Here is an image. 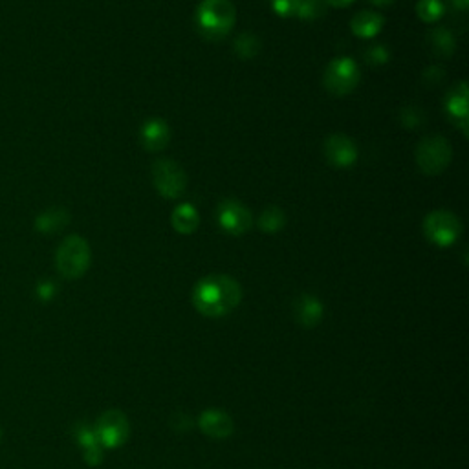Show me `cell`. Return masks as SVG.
I'll return each mask as SVG.
<instances>
[{
    "label": "cell",
    "instance_id": "21",
    "mask_svg": "<svg viewBox=\"0 0 469 469\" xmlns=\"http://www.w3.org/2000/svg\"><path fill=\"white\" fill-rule=\"evenodd\" d=\"M416 14L424 23H436L444 17L445 6L442 0H418Z\"/></svg>",
    "mask_w": 469,
    "mask_h": 469
},
{
    "label": "cell",
    "instance_id": "5",
    "mask_svg": "<svg viewBox=\"0 0 469 469\" xmlns=\"http://www.w3.org/2000/svg\"><path fill=\"white\" fill-rule=\"evenodd\" d=\"M424 233L429 239V243H433L434 246L447 248L458 241L462 233V224L456 215H453L451 211L440 209L425 216Z\"/></svg>",
    "mask_w": 469,
    "mask_h": 469
},
{
    "label": "cell",
    "instance_id": "7",
    "mask_svg": "<svg viewBox=\"0 0 469 469\" xmlns=\"http://www.w3.org/2000/svg\"><path fill=\"white\" fill-rule=\"evenodd\" d=\"M153 184L162 196L175 200L184 195L187 175L182 165L173 160H156L153 164Z\"/></svg>",
    "mask_w": 469,
    "mask_h": 469
},
{
    "label": "cell",
    "instance_id": "9",
    "mask_svg": "<svg viewBox=\"0 0 469 469\" xmlns=\"http://www.w3.org/2000/svg\"><path fill=\"white\" fill-rule=\"evenodd\" d=\"M216 218H218L220 227L225 233L234 234V237L248 233L254 225L252 211L244 204H241L239 200H234V198H225V200L220 202Z\"/></svg>",
    "mask_w": 469,
    "mask_h": 469
},
{
    "label": "cell",
    "instance_id": "16",
    "mask_svg": "<svg viewBox=\"0 0 469 469\" xmlns=\"http://www.w3.org/2000/svg\"><path fill=\"white\" fill-rule=\"evenodd\" d=\"M171 222H173V227L182 233V234H191L196 231L198 224H200V216H198V211L195 205L191 204H180L175 211H173V216H171Z\"/></svg>",
    "mask_w": 469,
    "mask_h": 469
},
{
    "label": "cell",
    "instance_id": "24",
    "mask_svg": "<svg viewBox=\"0 0 469 469\" xmlns=\"http://www.w3.org/2000/svg\"><path fill=\"white\" fill-rule=\"evenodd\" d=\"M301 0H272V8L281 17H297Z\"/></svg>",
    "mask_w": 469,
    "mask_h": 469
},
{
    "label": "cell",
    "instance_id": "30",
    "mask_svg": "<svg viewBox=\"0 0 469 469\" xmlns=\"http://www.w3.org/2000/svg\"><path fill=\"white\" fill-rule=\"evenodd\" d=\"M0 436H3V431H0Z\"/></svg>",
    "mask_w": 469,
    "mask_h": 469
},
{
    "label": "cell",
    "instance_id": "19",
    "mask_svg": "<svg viewBox=\"0 0 469 469\" xmlns=\"http://www.w3.org/2000/svg\"><path fill=\"white\" fill-rule=\"evenodd\" d=\"M429 43H431V48L438 55H444V57H449L454 52V48H456V43H454L453 35L445 28L433 30L429 34Z\"/></svg>",
    "mask_w": 469,
    "mask_h": 469
},
{
    "label": "cell",
    "instance_id": "2",
    "mask_svg": "<svg viewBox=\"0 0 469 469\" xmlns=\"http://www.w3.org/2000/svg\"><path fill=\"white\" fill-rule=\"evenodd\" d=\"M237 12L229 0H202L196 10V26L207 39H224L234 26Z\"/></svg>",
    "mask_w": 469,
    "mask_h": 469
},
{
    "label": "cell",
    "instance_id": "8",
    "mask_svg": "<svg viewBox=\"0 0 469 469\" xmlns=\"http://www.w3.org/2000/svg\"><path fill=\"white\" fill-rule=\"evenodd\" d=\"M94 434L101 445L114 449L124 445L129 440L131 425L127 416L122 411L110 409L97 418Z\"/></svg>",
    "mask_w": 469,
    "mask_h": 469
},
{
    "label": "cell",
    "instance_id": "23",
    "mask_svg": "<svg viewBox=\"0 0 469 469\" xmlns=\"http://www.w3.org/2000/svg\"><path fill=\"white\" fill-rule=\"evenodd\" d=\"M324 14V0H301L297 17L304 21H315Z\"/></svg>",
    "mask_w": 469,
    "mask_h": 469
},
{
    "label": "cell",
    "instance_id": "6",
    "mask_svg": "<svg viewBox=\"0 0 469 469\" xmlns=\"http://www.w3.org/2000/svg\"><path fill=\"white\" fill-rule=\"evenodd\" d=\"M451 145L444 136L424 138L416 147V164L429 176L444 173L451 164Z\"/></svg>",
    "mask_w": 469,
    "mask_h": 469
},
{
    "label": "cell",
    "instance_id": "20",
    "mask_svg": "<svg viewBox=\"0 0 469 469\" xmlns=\"http://www.w3.org/2000/svg\"><path fill=\"white\" fill-rule=\"evenodd\" d=\"M284 224H286V216L279 207H268L259 216V227L264 233H277L284 227Z\"/></svg>",
    "mask_w": 469,
    "mask_h": 469
},
{
    "label": "cell",
    "instance_id": "25",
    "mask_svg": "<svg viewBox=\"0 0 469 469\" xmlns=\"http://www.w3.org/2000/svg\"><path fill=\"white\" fill-rule=\"evenodd\" d=\"M365 61L371 66H382L389 61V52L385 46L378 45V46H371L369 50H365Z\"/></svg>",
    "mask_w": 469,
    "mask_h": 469
},
{
    "label": "cell",
    "instance_id": "18",
    "mask_svg": "<svg viewBox=\"0 0 469 469\" xmlns=\"http://www.w3.org/2000/svg\"><path fill=\"white\" fill-rule=\"evenodd\" d=\"M77 440H79V445L83 449V454H85V460L90 464V465H97L101 462V444L97 442L94 431L86 429V427H81L77 431Z\"/></svg>",
    "mask_w": 469,
    "mask_h": 469
},
{
    "label": "cell",
    "instance_id": "29",
    "mask_svg": "<svg viewBox=\"0 0 469 469\" xmlns=\"http://www.w3.org/2000/svg\"><path fill=\"white\" fill-rule=\"evenodd\" d=\"M371 5H374V6H389L393 0H369Z\"/></svg>",
    "mask_w": 469,
    "mask_h": 469
},
{
    "label": "cell",
    "instance_id": "15",
    "mask_svg": "<svg viewBox=\"0 0 469 469\" xmlns=\"http://www.w3.org/2000/svg\"><path fill=\"white\" fill-rule=\"evenodd\" d=\"M294 314L303 326H315L323 317V304L312 295H301L294 303Z\"/></svg>",
    "mask_w": 469,
    "mask_h": 469
},
{
    "label": "cell",
    "instance_id": "4",
    "mask_svg": "<svg viewBox=\"0 0 469 469\" xmlns=\"http://www.w3.org/2000/svg\"><path fill=\"white\" fill-rule=\"evenodd\" d=\"M360 79H362V72L356 61H352L350 57H337L326 66L323 83L332 95L343 97L356 90V86L360 85Z\"/></svg>",
    "mask_w": 469,
    "mask_h": 469
},
{
    "label": "cell",
    "instance_id": "28",
    "mask_svg": "<svg viewBox=\"0 0 469 469\" xmlns=\"http://www.w3.org/2000/svg\"><path fill=\"white\" fill-rule=\"evenodd\" d=\"M451 3H453L458 10H465L467 5H469V0H451Z\"/></svg>",
    "mask_w": 469,
    "mask_h": 469
},
{
    "label": "cell",
    "instance_id": "22",
    "mask_svg": "<svg viewBox=\"0 0 469 469\" xmlns=\"http://www.w3.org/2000/svg\"><path fill=\"white\" fill-rule=\"evenodd\" d=\"M259 48H261V43H259V39L254 34H243V35H239L237 39H234V43H233L234 54H237L243 59L255 57L259 54Z\"/></svg>",
    "mask_w": 469,
    "mask_h": 469
},
{
    "label": "cell",
    "instance_id": "11",
    "mask_svg": "<svg viewBox=\"0 0 469 469\" xmlns=\"http://www.w3.org/2000/svg\"><path fill=\"white\" fill-rule=\"evenodd\" d=\"M445 110L451 117V122L462 131L464 136L469 135V127H467V86L465 83H458L451 94L447 95L445 101Z\"/></svg>",
    "mask_w": 469,
    "mask_h": 469
},
{
    "label": "cell",
    "instance_id": "14",
    "mask_svg": "<svg viewBox=\"0 0 469 469\" xmlns=\"http://www.w3.org/2000/svg\"><path fill=\"white\" fill-rule=\"evenodd\" d=\"M384 23L385 21H384V17L380 14L364 10V12L354 15V19H352V23H350V28L358 37L371 39V37L380 34V30L384 28Z\"/></svg>",
    "mask_w": 469,
    "mask_h": 469
},
{
    "label": "cell",
    "instance_id": "13",
    "mask_svg": "<svg viewBox=\"0 0 469 469\" xmlns=\"http://www.w3.org/2000/svg\"><path fill=\"white\" fill-rule=\"evenodd\" d=\"M200 429L209 438L224 440V438L231 436L233 429H234V424H233V420L227 413H224L220 409H207L200 416Z\"/></svg>",
    "mask_w": 469,
    "mask_h": 469
},
{
    "label": "cell",
    "instance_id": "26",
    "mask_svg": "<svg viewBox=\"0 0 469 469\" xmlns=\"http://www.w3.org/2000/svg\"><path fill=\"white\" fill-rule=\"evenodd\" d=\"M420 112H418V108H405L404 110V114H402V124L405 125V127H418L420 125V120H416L414 115H418Z\"/></svg>",
    "mask_w": 469,
    "mask_h": 469
},
{
    "label": "cell",
    "instance_id": "3",
    "mask_svg": "<svg viewBox=\"0 0 469 469\" xmlns=\"http://www.w3.org/2000/svg\"><path fill=\"white\" fill-rule=\"evenodd\" d=\"M90 244L86 243V239L79 237V234H70V237H66L55 254L57 272L70 281L83 277L90 268Z\"/></svg>",
    "mask_w": 469,
    "mask_h": 469
},
{
    "label": "cell",
    "instance_id": "10",
    "mask_svg": "<svg viewBox=\"0 0 469 469\" xmlns=\"http://www.w3.org/2000/svg\"><path fill=\"white\" fill-rule=\"evenodd\" d=\"M324 156L330 162V165L348 169L358 160V147L352 142V138L344 135H332L324 142Z\"/></svg>",
    "mask_w": 469,
    "mask_h": 469
},
{
    "label": "cell",
    "instance_id": "17",
    "mask_svg": "<svg viewBox=\"0 0 469 469\" xmlns=\"http://www.w3.org/2000/svg\"><path fill=\"white\" fill-rule=\"evenodd\" d=\"M70 222V215L63 207H52L41 213L35 220V229L41 233H55L61 231Z\"/></svg>",
    "mask_w": 469,
    "mask_h": 469
},
{
    "label": "cell",
    "instance_id": "12",
    "mask_svg": "<svg viewBox=\"0 0 469 469\" xmlns=\"http://www.w3.org/2000/svg\"><path fill=\"white\" fill-rule=\"evenodd\" d=\"M169 140H171L169 125L164 120H160V117H153V120L145 122L140 131V142H142L144 149H147L151 153L164 151L167 147Z\"/></svg>",
    "mask_w": 469,
    "mask_h": 469
},
{
    "label": "cell",
    "instance_id": "1",
    "mask_svg": "<svg viewBox=\"0 0 469 469\" xmlns=\"http://www.w3.org/2000/svg\"><path fill=\"white\" fill-rule=\"evenodd\" d=\"M191 299L202 315L216 319L231 314L241 304L243 288L233 277L215 274L196 283Z\"/></svg>",
    "mask_w": 469,
    "mask_h": 469
},
{
    "label": "cell",
    "instance_id": "27",
    "mask_svg": "<svg viewBox=\"0 0 469 469\" xmlns=\"http://www.w3.org/2000/svg\"><path fill=\"white\" fill-rule=\"evenodd\" d=\"M324 3L328 6H334V8H346L348 5L354 3V0H324Z\"/></svg>",
    "mask_w": 469,
    "mask_h": 469
}]
</instances>
